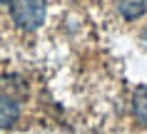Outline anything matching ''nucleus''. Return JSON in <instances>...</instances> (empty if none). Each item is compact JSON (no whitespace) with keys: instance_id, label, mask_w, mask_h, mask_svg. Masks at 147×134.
<instances>
[{"instance_id":"1","label":"nucleus","mask_w":147,"mask_h":134,"mask_svg":"<svg viewBox=\"0 0 147 134\" xmlns=\"http://www.w3.org/2000/svg\"><path fill=\"white\" fill-rule=\"evenodd\" d=\"M10 3V15L20 27L25 30H35L45 20L47 0H8Z\"/></svg>"},{"instance_id":"2","label":"nucleus","mask_w":147,"mask_h":134,"mask_svg":"<svg viewBox=\"0 0 147 134\" xmlns=\"http://www.w3.org/2000/svg\"><path fill=\"white\" fill-rule=\"evenodd\" d=\"M20 117V107H18L15 99H10V97L0 95V129H5V127H13Z\"/></svg>"},{"instance_id":"3","label":"nucleus","mask_w":147,"mask_h":134,"mask_svg":"<svg viewBox=\"0 0 147 134\" xmlns=\"http://www.w3.org/2000/svg\"><path fill=\"white\" fill-rule=\"evenodd\" d=\"M117 10L125 20H137L147 13V0H117Z\"/></svg>"},{"instance_id":"4","label":"nucleus","mask_w":147,"mask_h":134,"mask_svg":"<svg viewBox=\"0 0 147 134\" xmlns=\"http://www.w3.org/2000/svg\"><path fill=\"white\" fill-rule=\"evenodd\" d=\"M132 112H135V119H137L140 124H147V85H142V87L135 89Z\"/></svg>"}]
</instances>
